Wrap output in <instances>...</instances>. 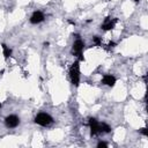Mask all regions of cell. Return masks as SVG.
I'll return each mask as SVG.
<instances>
[{"label": "cell", "mask_w": 148, "mask_h": 148, "mask_svg": "<svg viewBox=\"0 0 148 148\" xmlns=\"http://www.w3.org/2000/svg\"><path fill=\"white\" fill-rule=\"evenodd\" d=\"M70 78L73 85L78 87L79 82H80V65H79V61H75L72 65V67L70 68Z\"/></svg>", "instance_id": "cell-1"}, {"label": "cell", "mask_w": 148, "mask_h": 148, "mask_svg": "<svg viewBox=\"0 0 148 148\" xmlns=\"http://www.w3.org/2000/svg\"><path fill=\"white\" fill-rule=\"evenodd\" d=\"M83 48H85V43L82 42L81 39H76L73 44V48H72V53L76 57H79V60L82 61L85 60V57H83L82 52H83Z\"/></svg>", "instance_id": "cell-2"}, {"label": "cell", "mask_w": 148, "mask_h": 148, "mask_svg": "<svg viewBox=\"0 0 148 148\" xmlns=\"http://www.w3.org/2000/svg\"><path fill=\"white\" fill-rule=\"evenodd\" d=\"M52 122H53L52 117L45 112H39L35 117V123L37 124V125H41V126H49Z\"/></svg>", "instance_id": "cell-3"}, {"label": "cell", "mask_w": 148, "mask_h": 148, "mask_svg": "<svg viewBox=\"0 0 148 148\" xmlns=\"http://www.w3.org/2000/svg\"><path fill=\"white\" fill-rule=\"evenodd\" d=\"M5 124L9 128H15L20 124V118L16 115H9L5 118Z\"/></svg>", "instance_id": "cell-4"}, {"label": "cell", "mask_w": 148, "mask_h": 148, "mask_svg": "<svg viewBox=\"0 0 148 148\" xmlns=\"http://www.w3.org/2000/svg\"><path fill=\"white\" fill-rule=\"evenodd\" d=\"M89 127H90L91 136H96V134L102 132V130H101V124L96 120L95 118H89Z\"/></svg>", "instance_id": "cell-5"}, {"label": "cell", "mask_w": 148, "mask_h": 148, "mask_svg": "<svg viewBox=\"0 0 148 148\" xmlns=\"http://www.w3.org/2000/svg\"><path fill=\"white\" fill-rule=\"evenodd\" d=\"M116 23H117V19H111L110 16H108V18H105L104 23L101 25V28L103 30H111V29L115 28Z\"/></svg>", "instance_id": "cell-6"}, {"label": "cell", "mask_w": 148, "mask_h": 148, "mask_svg": "<svg viewBox=\"0 0 148 148\" xmlns=\"http://www.w3.org/2000/svg\"><path fill=\"white\" fill-rule=\"evenodd\" d=\"M44 14H43L42 12H39V10H36V12L33 13V15H31L30 18V23H33V24H37V23H41L44 21Z\"/></svg>", "instance_id": "cell-7"}, {"label": "cell", "mask_w": 148, "mask_h": 148, "mask_svg": "<svg viewBox=\"0 0 148 148\" xmlns=\"http://www.w3.org/2000/svg\"><path fill=\"white\" fill-rule=\"evenodd\" d=\"M102 82L103 85L109 86V87H113L116 85V78L113 75H111V74H105L102 79Z\"/></svg>", "instance_id": "cell-8"}, {"label": "cell", "mask_w": 148, "mask_h": 148, "mask_svg": "<svg viewBox=\"0 0 148 148\" xmlns=\"http://www.w3.org/2000/svg\"><path fill=\"white\" fill-rule=\"evenodd\" d=\"M3 50H4V56H5V58L7 59V58H9L10 56H12V50H10L9 48H8L6 44H3Z\"/></svg>", "instance_id": "cell-9"}, {"label": "cell", "mask_w": 148, "mask_h": 148, "mask_svg": "<svg viewBox=\"0 0 148 148\" xmlns=\"http://www.w3.org/2000/svg\"><path fill=\"white\" fill-rule=\"evenodd\" d=\"M101 130H102V132H104V133L111 132V127L108 125V124H105V123H102V124H101Z\"/></svg>", "instance_id": "cell-10"}, {"label": "cell", "mask_w": 148, "mask_h": 148, "mask_svg": "<svg viewBox=\"0 0 148 148\" xmlns=\"http://www.w3.org/2000/svg\"><path fill=\"white\" fill-rule=\"evenodd\" d=\"M93 42H94V44H95V45H97V46H100L101 44H102V39H101V37H98V36H94V37H93Z\"/></svg>", "instance_id": "cell-11"}, {"label": "cell", "mask_w": 148, "mask_h": 148, "mask_svg": "<svg viewBox=\"0 0 148 148\" xmlns=\"http://www.w3.org/2000/svg\"><path fill=\"white\" fill-rule=\"evenodd\" d=\"M139 132H140L143 137H147V136H148V130H147L146 127H142L141 130H139Z\"/></svg>", "instance_id": "cell-12"}, {"label": "cell", "mask_w": 148, "mask_h": 148, "mask_svg": "<svg viewBox=\"0 0 148 148\" xmlns=\"http://www.w3.org/2000/svg\"><path fill=\"white\" fill-rule=\"evenodd\" d=\"M97 147H98V148H102V147H108V143L103 142V141H100V142L97 143Z\"/></svg>", "instance_id": "cell-13"}, {"label": "cell", "mask_w": 148, "mask_h": 148, "mask_svg": "<svg viewBox=\"0 0 148 148\" xmlns=\"http://www.w3.org/2000/svg\"><path fill=\"white\" fill-rule=\"evenodd\" d=\"M108 46H109V48H115V46H116V43L115 42H110Z\"/></svg>", "instance_id": "cell-14"}, {"label": "cell", "mask_w": 148, "mask_h": 148, "mask_svg": "<svg viewBox=\"0 0 148 148\" xmlns=\"http://www.w3.org/2000/svg\"><path fill=\"white\" fill-rule=\"evenodd\" d=\"M68 23H70V24H75V22H74V21H72V20H68Z\"/></svg>", "instance_id": "cell-15"}, {"label": "cell", "mask_w": 148, "mask_h": 148, "mask_svg": "<svg viewBox=\"0 0 148 148\" xmlns=\"http://www.w3.org/2000/svg\"><path fill=\"white\" fill-rule=\"evenodd\" d=\"M0 109H1V103H0Z\"/></svg>", "instance_id": "cell-16"}]
</instances>
